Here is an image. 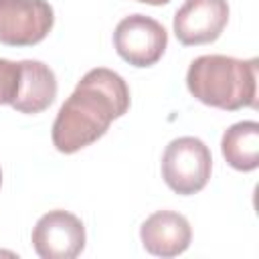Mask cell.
I'll return each mask as SVG.
<instances>
[{"label":"cell","instance_id":"52a82bcc","mask_svg":"<svg viewBox=\"0 0 259 259\" xmlns=\"http://www.w3.org/2000/svg\"><path fill=\"white\" fill-rule=\"evenodd\" d=\"M229 22L227 0H184L174 14V34L184 47L214 42Z\"/></svg>","mask_w":259,"mask_h":259},{"label":"cell","instance_id":"5b68a950","mask_svg":"<svg viewBox=\"0 0 259 259\" xmlns=\"http://www.w3.org/2000/svg\"><path fill=\"white\" fill-rule=\"evenodd\" d=\"M55 22L47 0H0V42L32 47L47 38Z\"/></svg>","mask_w":259,"mask_h":259},{"label":"cell","instance_id":"30bf717a","mask_svg":"<svg viewBox=\"0 0 259 259\" xmlns=\"http://www.w3.org/2000/svg\"><path fill=\"white\" fill-rule=\"evenodd\" d=\"M221 152L227 164L239 172H253L259 166V123L253 119L233 123L221 138Z\"/></svg>","mask_w":259,"mask_h":259},{"label":"cell","instance_id":"7c38bea8","mask_svg":"<svg viewBox=\"0 0 259 259\" xmlns=\"http://www.w3.org/2000/svg\"><path fill=\"white\" fill-rule=\"evenodd\" d=\"M136 2H144V4H152V6H162V4H168L170 0H136Z\"/></svg>","mask_w":259,"mask_h":259},{"label":"cell","instance_id":"3957f363","mask_svg":"<svg viewBox=\"0 0 259 259\" xmlns=\"http://www.w3.org/2000/svg\"><path fill=\"white\" fill-rule=\"evenodd\" d=\"M212 156L208 146L194 136L174 138L162 156V178L170 190L182 196L200 192L210 180Z\"/></svg>","mask_w":259,"mask_h":259},{"label":"cell","instance_id":"8992f818","mask_svg":"<svg viewBox=\"0 0 259 259\" xmlns=\"http://www.w3.org/2000/svg\"><path fill=\"white\" fill-rule=\"evenodd\" d=\"M30 241L42 259H75L85 249L87 235L77 214L55 208L36 221Z\"/></svg>","mask_w":259,"mask_h":259},{"label":"cell","instance_id":"7a4b0ae2","mask_svg":"<svg viewBox=\"0 0 259 259\" xmlns=\"http://www.w3.org/2000/svg\"><path fill=\"white\" fill-rule=\"evenodd\" d=\"M186 87L194 99L217 109L237 111L255 107L257 59L200 55L186 71Z\"/></svg>","mask_w":259,"mask_h":259},{"label":"cell","instance_id":"6da1fadb","mask_svg":"<svg viewBox=\"0 0 259 259\" xmlns=\"http://www.w3.org/2000/svg\"><path fill=\"white\" fill-rule=\"evenodd\" d=\"M130 109V87L111 69L87 71L75 91L61 105L53 121V146L61 154H75L97 142Z\"/></svg>","mask_w":259,"mask_h":259},{"label":"cell","instance_id":"9c48e42d","mask_svg":"<svg viewBox=\"0 0 259 259\" xmlns=\"http://www.w3.org/2000/svg\"><path fill=\"white\" fill-rule=\"evenodd\" d=\"M57 97V77L49 65L36 59L20 61V87L12 101L18 113L34 115L45 111Z\"/></svg>","mask_w":259,"mask_h":259},{"label":"cell","instance_id":"ba28073f","mask_svg":"<svg viewBox=\"0 0 259 259\" xmlns=\"http://www.w3.org/2000/svg\"><path fill=\"white\" fill-rule=\"evenodd\" d=\"M140 241L150 255H182L192 241V229L184 214L176 210H156L140 227Z\"/></svg>","mask_w":259,"mask_h":259},{"label":"cell","instance_id":"8fae6325","mask_svg":"<svg viewBox=\"0 0 259 259\" xmlns=\"http://www.w3.org/2000/svg\"><path fill=\"white\" fill-rule=\"evenodd\" d=\"M20 87V61L0 59V105H12Z\"/></svg>","mask_w":259,"mask_h":259},{"label":"cell","instance_id":"4fadbf2b","mask_svg":"<svg viewBox=\"0 0 259 259\" xmlns=\"http://www.w3.org/2000/svg\"><path fill=\"white\" fill-rule=\"evenodd\" d=\"M0 184H2V170H0Z\"/></svg>","mask_w":259,"mask_h":259},{"label":"cell","instance_id":"277c9868","mask_svg":"<svg viewBox=\"0 0 259 259\" xmlns=\"http://www.w3.org/2000/svg\"><path fill=\"white\" fill-rule=\"evenodd\" d=\"M113 47L125 63L134 67H152L162 59L168 47V32L156 18L136 12L117 22Z\"/></svg>","mask_w":259,"mask_h":259}]
</instances>
